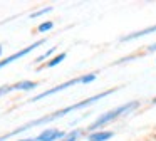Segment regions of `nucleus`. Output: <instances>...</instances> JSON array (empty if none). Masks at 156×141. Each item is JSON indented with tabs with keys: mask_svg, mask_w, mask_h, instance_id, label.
<instances>
[{
	"mask_svg": "<svg viewBox=\"0 0 156 141\" xmlns=\"http://www.w3.org/2000/svg\"><path fill=\"white\" fill-rule=\"evenodd\" d=\"M2 52H4V47L0 45V57H2Z\"/></svg>",
	"mask_w": 156,
	"mask_h": 141,
	"instance_id": "17",
	"label": "nucleus"
},
{
	"mask_svg": "<svg viewBox=\"0 0 156 141\" xmlns=\"http://www.w3.org/2000/svg\"><path fill=\"white\" fill-rule=\"evenodd\" d=\"M116 91H118V87H112V89L102 91V92H99V94H94V96L87 97V99H82V101H79V103H76V104H71V106H67V107H62V109H59V111H54V113H51V114H45V116L39 118V119L29 121V123H25V124H22V126H19L17 129L10 131V133L4 134V136H0V141H7L9 138L15 136V134H19V133H24V131L30 129V128H34V126H39V124H47V123H52V121H55V119H59V118L66 116V114H67V113H71V111L84 109V107L91 106V104H94V103H96V101L102 99V97H106V96H109V94L116 92Z\"/></svg>",
	"mask_w": 156,
	"mask_h": 141,
	"instance_id": "1",
	"label": "nucleus"
},
{
	"mask_svg": "<svg viewBox=\"0 0 156 141\" xmlns=\"http://www.w3.org/2000/svg\"><path fill=\"white\" fill-rule=\"evenodd\" d=\"M136 107H139V101H129V103L121 104V106H118V107H114V109L108 111V113H102L101 116H99L98 119L94 121V123L89 124L86 131H87V134H89V133H94V131H101L102 126H106V124L116 121L118 118H121L122 114L131 113L133 109H136Z\"/></svg>",
	"mask_w": 156,
	"mask_h": 141,
	"instance_id": "2",
	"label": "nucleus"
},
{
	"mask_svg": "<svg viewBox=\"0 0 156 141\" xmlns=\"http://www.w3.org/2000/svg\"><path fill=\"white\" fill-rule=\"evenodd\" d=\"M54 52H55V47H52V49L45 50V52L42 54V56H39L37 59L34 60V62H35V64H42V62H45V60H47V59H49V57H51V56H52V54H54Z\"/></svg>",
	"mask_w": 156,
	"mask_h": 141,
	"instance_id": "12",
	"label": "nucleus"
},
{
	"mask_svg": "<svg viewBox=\"0 0 156 141\" xmlns=\"http://www.w3.org/2000/svg\"><path fill=\"white\" fill-rule=\"evenodd\" d=\"M64 131L61 129H55V128H47V129H44L41 134H37L35 136V141H61L66 138Z\"/></svg>",
	"mask_w": 156,
	"mask_h": 141,
	"instance_id": "5",
	"label": "nucleus"
},
{
	"mask_svg": "<svg viewBox=\"0 0 156 141\" xmlns=\"http://www.w3.org/2000/svg\"><path fill=\"white\" fill-rule=\"evenodd\" d=\"M45 42V39H39V40H35L34 44H30V45H27L25 49H22V50H19V52H15V54H12V56H9V57H5V59H0V69L2 67H5V66H9V64H12L14 60H17V59H20V57H24V56H27V54H30L32 50H35L37 47H41L42 44Z\"/></svg>",
	"mask_w": 156,
	"mask_h": 141,
	"instance_id": "3",
	"label": "nucleus"
},
{
	"mask_svg": "<svg viewBox=\"0 0 156 141\" xmlns=\"http://www.w3.org/2000/svg\"><path fill=\"white\" fill-rule=\"evenodd\" d=\"M82 133H84L82 129H74V131H71V133L66 134V138H64V139H61V141H77L79 138L82 136Z\"/></svg>",
	"mask_w": 156,
	"mask_h": 141,
	"instance_id": "10",
	"label": "nucleus"
},
{
	"mask_svg": "<svg viewBox=\"0 0 156 141\" xmlns=\"http://www.w3.org/2000/svg\"><path fill=\"white\" fill-rule=\"evenodd\" d=\"M156 32V25H151L148 29H143V30H138L134 34H128L121 39V42H129V40H134V39H139V37H144V35H149V34Z\"/></svg>",
	"mask_w": 156,
	"mask_h": 141,
	"instance_id": "6",
	"label": "nucleus"
},
{
	"mask_svg": "<svg viewBox=\"0 0 156 141\" xmlns=\"http://www.w3.org/2000/svg\"><path fill=\"white\" fill-rule=\"evenodd\" d=\"M52 10V7H44V9H41V10H37V12H34L32 13V19H37V17H41V15H44V13H49Z\"/></svg>",
	"mask_w": 156,
	"mask_h": 141,
	"instance_id": "14",
	"label": "nucleus"
},
{
	"mask_svg": "<svg viewBox=\"0 0 156 141\" xmlns=\"http://www.w3.org/2000/svg\"><path fill=\"white\" fill-rule=\"evenodd\" d=\"M76 84H81V79H79V77L69 79V81H66V82L59 84V86L51 87V89L44 91V92L37 94V96H34V97H30V99H29V103H35V101H41V99H44V97H47V96H52V94H55V92H61V91L67 89V87H71V86H76Z\"/></svg>",
	"mask_w": 156,
	"mask_h": 141,
	"instance_id": "4",
	"label": "nucleus"
},
{
	"mask_svg": "<svg viewBox=\"0 0 156 141\" xmlns=\"http://www.w3.org/2000/svg\"><path fill=\"white\" fill-rule=\"evenodd\" d=\"M154 50H156V44H153V45L148 47V52H154Z\"/></svg>",
	"mask_w": 156,
	"mask_h": 141,
	"instance_id": "15",
	"label": "nucleus"
},
{
	"mask_svg": "<svg viewBox=\"0 0 156 141\" xmlns=\"http://www.w3.org/2000/svg\"><path fill=\"white\" fill-rule=\"evenodd\" d=\"M112 131L108 129H101V131H94V133H89L87 134V139L89 141H108L112 138Z\"/></svg>",
	"mask_w": 156,
	"mask_h": 141,
	"instance_id": "7",
	"label": "nucleus"
},
{
	"mask_svg": "<svg viewBox=\"0 0 156 141\" xmlns=\"http://www.w3.org/2000/svg\"><path fill=\"white\" fill-rule=\"evenodd\" d=\"M66 57H67V54H66V52H61V54H57V56H54L51 60H47V62L44 64V67H47V69H51V67H55L57 64H61L62 60L66 59Z\"/></svg>",
	"mask_w": 156,
	"mask_h": 141,
	"instance_id": "9",
	"label": "nucleus"
},
{
	"mask_svg": "<svg viewBox=\"0 0 156 141\" xmlns=\"http://www.w3.org/2000/svg\"><path fill=\"white\" fill-rule=\"evenodd\" d=\"M52 27H54V22H52V20H45V22L39 24L37 32H39V34H45V32H49V30H51Z\"/></svg>",
	"mask_w": 156,
	"mask_h": 141,
	"instance_id": "11",
	"label": "nucleus"
},
{
	"mask_svg": "<svg viewBox=\"0 0 156 141\" xmlns=\"http://www.w3.org/2000/svg\"><path fill=\"white\" fill-rule=\"evenodd\" d=\"M151 104H156V97H154V99H151Z\"/></svg>",
	"mask_w": 156,
	"mask_h": 141,
	"instance_id": "18",
	"label": "nucleus"
},
{
	"mask_svg": "<svg viewBox=\"0 0 156 141\" xmlns=\"http://www.w3.org/2000/svg\"><path fill=\"white\" fill-rule=\"evenodd\" d=\"M39 86V82L35 81H19V82L12 84V91H32Z\"/></svg>",
	"mask_w": 156,
	"mask_h": 141,
	"instance_id": "8",
	"label": "nucleus"
},
{
	"mask_svg": "<svg viewBox=\"0 0 156 141\" xmlns=\"http://www.w3.org/2000/svg\"><path fill=\"white\" fill-rule=\"evenodd\" d=\"M17 141H35V138H25V139H17Z\"/></svg>",
	"mask_w": 156,
	"mask_h": 141,
	"instance_id": "16",
	"label": "nucleus"
},
{
	"mask_svg": "<svg viewBox=\"0 0 156 141\" xmlns=\"http://www.w3.org/2000/svg\"><path fill=\"white\" fill-rule=\"evenodd\" d=\"M81 79V84H91L96 81V72H91V74H84V76L79 77Z\"/></svg>",
	"mask_w": 156,
	"mask_h": 141,
	"instance_id": "13",
	"label": "nucleus"
}]
</instances>
